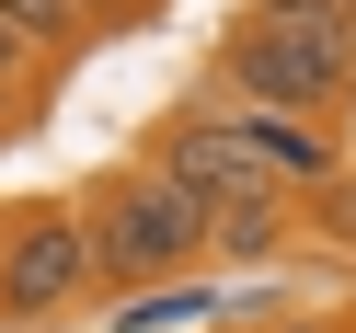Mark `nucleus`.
Here are the masks:
<instances>
[{"label":"nucleus","mask_w":356,"mask_h":333,"mask_svg":"<svg viewBox=\"0 0 356 333\" xmlns=\"http://www.w3.org/2000/svg\"><path fill=\"white\" fill-rule=\"evenodd\" d=\"M81 253H92V276H115V287L184 276V264L207 253V207H195V195L172 184V172H127V184H115V195L92 207Z\"/></svg>","instance_id":"f257e3e1"},{"label":"nucleus","mask_w":356,"mask_h":333,"mask_svg":"<svg viewBox=\"0 0 356 333\" xmlns=\"http://www.w3.org/2000/svg\"><path fill=\"white\" fill-rule=\"evenodd\" d=\"M92 287V253H81V218H58V207H35L24 230L0 241V310L12 322H58V310Z\"/></svg>","instance_id":"f03ea898"},{"label":"nucleus","mask_w":356,"mask_h":333,"mask_svg":"<svg viewBox=\"0 0 356 333\" xmlns=\"http://www.w3.org/2000/svg\"><path fill=\"white\" fill-rule=\"evenodd\" d=\"M230 81L253 92V115H299V127L322 115L333 92H345L333 70H310L299 47H276V35H253V24H241V47H230Z\"/></svg>","instance_id":"7ed1b4c3"},{"label":"nucleus","mask_w":356,"mask_h":333,"mask_svg":"<svg viewBox=\"0 0 356 333\" xmlns=\"http://www.w3.org/2000/svg\"><path fill=\"white\" fill-rule=\"evenodd\" d=\"M172 184H184L195 207H241V195H276V172L253 161L241 127H195V138H172Z\"/></svg>","instance_id":"20e7f679"},{"label":"nucleus","mask_w":356,"mask_h":333,"mask_svg":"<svg viewBox=\"0 0 356 333\" xmlns=\"http://www.w3.org/2000/svg\"><path fill=\"white\" fill-rule=\"evenodd\" d=\"M253 35H276V47L310 58V70L356 81V35H345V12H333V0H253Z\"/></svg>","instance_id":"39448f33"},{"label":"nucleus","mask_w":356,"mask_h":333,"mask_svg":"<svg viewBox=\"0 0 356 333\" xmlns=\"http://www.w3.org/2000/svg\"><path fill=\"white\" fill-rule=\"evenodd\" d=\"M276 241H287V207H276V195L207 207V253H276Z\"/></svg>","instance_id":"423d86ee"},{"label":"nucleus","mask_w":356,"mask_h":333,"mask_svg":"<svg viewBox=\"0 0 356 333\" xmlns=\"http://www.w3.org/2000/svg\"><path fill=\"white\" fill-rule=\"evenodd\" d=\"M0 35H12V47H70L81 12L70 0H0Z\"/></svg>","instance_id":"0eeeda50"},{"label":"nucleus","mask_w":356,"mask_h":333,"mask_svg":"<svg viewBox=\"0 0 356 333\" xmlns=\"http://www.w3.org/2000/svg\"><path fill=\"white\" fill-rule=\"evenodd\" d=\"M12 70H24V47H12V35H0V92H12Z\"/></svg>","instance_id":"6e6552de"},{"label":"nucleus","mask_w":356,"mask_h":333,"mask_svg":"<svg viewBox=\"0 0 356 333\" xmlns=\"http://www.w3.org/2000/svg\"><path fill=\"white\" fill-rule=\"evenodd\" d=\"M70 12H115V0H70Z\"/></svg>","instance_id":"1a4fd4ad"},{"label":"nucleus","mask_w":356,"mask_h":333,"mask_svg":"<svg viewBox=\"0 0 356 333\" xmlns=\"http://www.w3.org/2000/svg\"><path fill=\"white\" fill-rule=\"evenodd\" d=\"M333 12H345V35H356V0H333Z\"/></svg>","instance_id":"9d476101"}]
</instances>
